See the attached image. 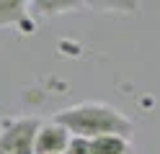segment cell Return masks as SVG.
I'll return each instance as SVG.
<instances>
[{
  "label": "cell",
  "instance_id": "6da1fadb",
  "mask_svg": "<svg viewBox=\"0 0 160 154\" xmlns=\"http://www.w3.org/2000/svg\"><path fill=\"white\" fill-rule=\"evenodd\" d=\"M54 121L70 131V136H83V139H98V136H132V121L119 108L108 103L88 100L78 105L62 108L54 113Z\"/></svg>",
  "mask_w": 160,
  "mask_h": 154
},
{
  "label": "cell",
  "instance_id": "7a4b0ae2",
  "mask_svg": "<svg viewBox=\"0 0 160 154\" xmlns=\"http://www.w3.org/2000/svg\"><path fill=\"white\" fill-rule=\"evenodd\" d=\"M39 126L42 121L34 116L0 121V154H34Z\"/></svg>",
  "mask_w": 160,
  "mask_h": 154
},
{
  "label": "cell",
  "instance_id": "3957f363",
  "mask_svg": "<svg viewBox=\"0 0 160 154\" xmlns=\"http://www.w3.org/2000/svg\"><path fill=\"white\" fill-rule=\"evenodd\" d=\"M70 141V131L65 126H59L57 121L42 123L36 131V144H34V154H62Z\"/></svg>",
  "mask_w": 160,
  "mask_h": 154
},
{
  "label": "cell",
  "instance_id": "277c9868",
  "mask_svg": "<svg viewBox=\"0 0 160 154\" xmlns=\"http://www.w3.org/2000/svg\"><path fill=\"white\" fill-rule=\"evenodd\" d=\"M31 5L23 0H0V26H11V28H26L31 31Z\"/></svg>",
  "mask_w": 160,
  "mask_h": 154
},
{
  "label": "cell",
  "instance_id": "5b68a950",
  "mask_svg": "<svg viewBox=\"0 0 160 154\" xmlns=\"http://www.w3.org/2000/svg\"><path fill=\"white\" fill-rule=\"evenodd\" d=\"M93 154H132V144L124 136H98L91 139Z\"/></svg>",
  "mask_w": 160,
  "mask_h": 154
},
{
  "label": "cell",
  "instance_id": "8992f818",
  "mask_svg": "<svg viewBox=\"0 0 160 154\" xmlns=\"http://www.w3.org/2000/svg\"><path fill=\"white\" fill-rule=\"evenodd\" d=\"M31 8H36L42 16H57V13H67V10H75L80 8L83 3H70V0H57V3H52V0H39V3H28Z\"/></svg>",
  "mask_w": 160,
  "mask_h": 154
},
{
  "label": "cell",
  "instance_id": "52a82bcc",
  "mask_svg": "<svg viewBox=\"0 0 160 154\" xmlns=\"http://www.w3.org/2000/svg\"><path fill=\"white\" fill-rule=\"evenodd\" d=\"M62 154H93L91 152V139H83V136H70L67 147Z\"/></svg>",
  "mask_w": 160,
  "mask_h": 154
}]
</instances>
